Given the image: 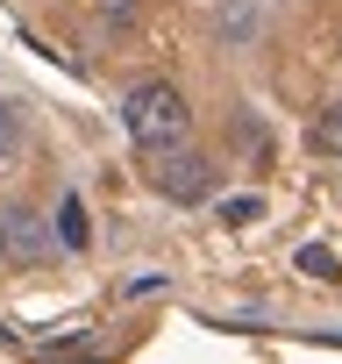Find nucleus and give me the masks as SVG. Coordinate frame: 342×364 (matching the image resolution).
<instances>
[{
  "label": "nucleus",
  "instance_id": "0eeeda50",
  "mask_svg": "<svg viewBox=\"0 0 342 364\" xmlns=\"http://www.w3.org/2000/svg\"><path fill=\"white\" fill-rule=\"evenodd\" d=\"M299 272H307V279H342V264H335L328 243H299Z\"/></svg>",
  "mask_w": 342,
  "mask_h": 364
},
{
  "label": "nucleus",
  "instance_id": "1a4fd4ad",
  "mask_svg": "<svg viewBox=\"0 0 342 364\" xmlns=\"http://www.w3.org/2000/svg\"><path fill=\"white\" fill-rule=\"evenodd\" d=\"M93 15L114 22V29H128V22H136V0H93Z\"/></svg>",
  "mask_w": 342,
  "mask_h": 364
},
{
  "label": "nucleus",
  "instance_id": "39448f33",
  "mask_svg": "<svg viewBox=\"0 0 342 364\" xmlns=\"http://www.w3.org/2000/svg\"><path fill=\"white\" fill-rule=\"evenodd\" d=\"M50 229H57V243H65V250H86V243H93L86 200H79V193H65V200H57V222H50Z\"/></svg>",
  "mask_w": 342,
  "mask_h": 364
},
{
  "label": "nucleus",
  "instance_id": "7ed1b4c3",
  "mask_svg": "<svg viewBox=\"0 0 342 364\" xmlns=\"http://www.w3.org/2000/svg\"><path fill=\"white\" fill-rule=\"evenodd\" d=\"M57 250V229L36 215V208H22V200H8V208H0V264H43Z\"/></svg>",
  "mask_w": 342,
  "mask_h": 364
},
{
  "label": "nucleus",
  "instance_id": "423d86ee",
  "mask_svg": "<svg viewBox=\"0 0 342 364\" xmlns=\"http://www.w3.org/2000/svg\"><path fill=\"white\" fill-rule=\"evenodd\" d=\"M314 150H321V157H342V100H328V107L314 114Z\"/></svg>",
  "mask_w": 342,
  "mask_h": 364
},
{
  "label": "nucleus",
  "instance_id": "f03ea898",
  "mask_svg": "<svg viewBox=\"0 0 342 364\" xmlns=\"http://www.w3.org/2000/svg\"><path fill=\"white\" fill-rule=\"evenodd\" d=\"M150 186H157L164 200L193 208V200L214 193V157H200L193 143H171V150H157V164H150Z\"/></svg>",
  "mask_w": 342,
  "mask_h": 364
},
{
  "label": "nucleus",
  "instance_id": "f257e3e1",
  "mask_svg": "<svg viewBox=\"0 0 342 364\" xmlns=\"http://www.w3.org/2000/svg\"><path fill=\"white\" fill-rule=\"evenodd\" d=\"M121 129H128V143L136 150H171V143H186L193 136V107H186V93L171 86V79H143V86H128V100H121Z\"/></svg>",
  "mask_w": 342,
  "mask_h": 364
},
{
  "label": "nucleus",
  "instance_id": "20e7f679",
  "mask_svg": "<svg viewBox=\"0 0 342 364\" xmlns=\"http://www.w3.org/2000/svg\"><path fill=\"white\" fill-rule=\"evenodd\" d=\"M22 150H29V122H22V107L8 93H0V171H15Z\"/></svg>",
  "mask_w": 342,
  "mask_h": 364
},
{
  "label": "nucleus",
  "instance_id": "6e6552de",
  "mask_svg": "<svg viewBox=\"0 0 342 364\" xmlns=\"http://www.w3.org/2000/svg\"><path fill=\"white\" fill-rule=\"evenodd\" d=\"M257 215H264V193H236V200H221V222H228V229H250Z\"/></svg>",
  "mask_w": 342,
  "mask_h": 364
}]
</instances>
